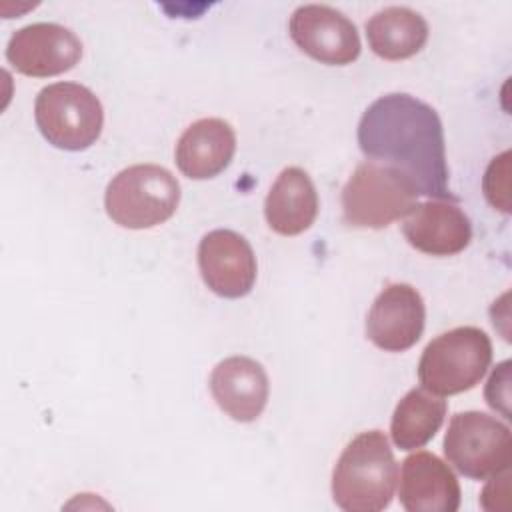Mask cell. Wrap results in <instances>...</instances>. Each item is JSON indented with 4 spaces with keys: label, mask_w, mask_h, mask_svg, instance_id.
Segmentation results:
<instances>
[{
    "label": "cell",
    "mask_w": 512,
    "mask_h": 512,
    "mask_svg": "<svg viewBox=\"0 0 512 512\" xmlns=\"http://www.w3.org/2000/svg\"><path fill=\"white\" fill-rule=\"evenodd\" d=\"M510 362L504 360L502 364L496 366V370L492 372L488 384H486V402L492 410H498L504 418H510V410H508V402H510Z\"/></svg>",
    "instance_id": "ffe728a7"
},
{
    "label": "cell",
    "mask_w": 512,
    "mask_h": 512,
    "mask_svg": "<svg viewBox=\"0 0 512 512\" xmlns=\"http://www.w3.org/2000/svg\"><path fill=\"white\" fill-rule=\"evenodd\" d=\"M356 136L368 160L408 176L418 194L456 200L448 182L444 128L430 104L404 92L384 94L364 110Z\"/></svg>",
    "instance_id": "6da1fadb"
},
{
    "label": "cell",
    "mask_w": 512,
    "mask_h": 512,
    "mask_svg": "<svg viewBox=\"0 0 512 512\" xmlns=\"http://www.w3.org/2000/svg\"><path fill=\"white\" fill-rule=\"evenodd\" d=\"M234 152V128L222 118H200L178 138L174 158L184 176L192 180H208L228 168Z\"/></svg>",
    "instance_id": "9a60e30c"
},
{
    "label": "cell",
    "mask_w": 512,
    "mask_h": 512,
    "mask_svg": "<svg viewBox=\"0 0 512 512\" xmlns=\"http://www.w3.org/2000/svg\"><path fill=\"white\" fill-rule=\"evenodd\" d=\"M34 120L48 144L80 152L100 138L104 110L90 88L76 82H54L38 92Z\"/></svg>",
    "instance_id": "8992f818"
},
{
    "label": "cell",
    "mask_w": 512,
    "mask_h": 512,
    "mask_svg": "<svg viewBox=\"0 0 512 512\" xmlns=\"http://www.w3.org/2000/svg\"><path fill=\"white\" fill-rule=\"evenodd\" d=\"M442 448L448 464L472 480H486L510 470L512 464L510 428L478 410L458 412L450 418Z\"/></svg>",
    "instance_id": "52a82bcc"
},
{
    "label": "cell",
    "mask_w": 512,
    "mask_h": 512,
    "mask_svg": "<svg viewBox=\"0 0 512 512\" xmlns=\"http://www.w3.org/2000/svg\"><path fill=\"white\" fill-rule=\"evenodd\" d=\"M418 190L402 172L366 160L342 188V218L352 228L380 230L404 218L416 204Z\"/></svg>",
    "instance_id": "5b68a950"
},
{
    "label": "cell",
    "mask_w": 512,
    "mask_h": 512,
    "mask_svg": "<svg viewBox=\"0 0 512 512\" xmlns=\"http://www.w3.org/2000/svg\"><path fill=\"white\" fill-rule=\"evenodd\" d=\"M198 270L216 296L242 298L254 288L256 256L244 236L216 228L204 234L198 244Z\"/></svg>",
    "instance_id": "30bf717a"
},
{
    "label": "cell",
    "mask_w": 512,
    "mask_h": 512,
    "mask_svg": "<svg viewBox=\"0 0 512 512\" xmlns=\"http://www.w3.org/2000/svg\"><path fill=\"white\" fill-rule=\"evenodd\" d=\"M508 176H510V152H502L500 156L492 158L490 166L486 168L482 188L486 200L498 208L500 212L508 214L510 212V202H508Z\"/></svg>",
    "instance_id": "d6986e66"
},
{
    "label": "cell",
    "mask_w": 512,
    "mask_h": 512,
    "mask_svg": "<svg viewBox=\"0 0 512 512\" xmlns=\"http://www.w3.org/2000/svg\"><path fill=\"white\" fill-rule=\"evenodd\" d=\"M446 402L424 388L408 390L394 408L390 422L392 442L400 450H416L428 444L440 430Z\"/></svg>",
    "instance_id": "ac0fdd59"
},
{
    "label": "cell",
    "mask_w": 512,
    "mask_h": 512,
    "mask_svg": "<svg viewBox=\"0 0 512 512\" xmlns=\"http://www.w3.org/2000/svg\"><path fill=\"white\" fill-rule=\"evenodd\" d=\"M288 32L304 54L328 66L352 64L362 50L352 20L324 4L298 6L290 16Z\"/></svg>",
    "instance_id": "ba28073f"
},
{
    "label": "cell",
    "mask_w": 512,
    "mask_h": 512,
    "mask_svg": "<svg viewBox=\"0 0 512 512\" xmlns=\"http://www.w3.org/2000/svg\"><path fill=\"white\" fill-rule=\"evenodd\" d=\"M402 234L412 248L430 256H454L472 240V224L450 200L416 202L404 216Z\"/></svg>",
    "instance_id": "4fadbf2b"
},
{
    "label": "cell",
    "mask_w": 512,
    "mask_h": 512,
    "mask_svg": "<svg viewBox=\"0 0 512 512\" xmlns=\"http://www.w3.org/2000/svg\"><path fill=\"white\" fill-rule=\"evenodd\" d=\"M366 38L376 56L404 60L424 48L428 24L418 12L406 6H388L366 22Z\"/></svg>",
    "instance_id": "e0dca14e"
},
{
    "label": "cell",
    "mask_w": 512,
    "mask_h": 512,
    "mask_svg": "<svg viewBox=\"0 0 512 512\" xmlns=\"http://www.w3.org/2000/svg\"><path fill=\"white\" fill-rule=\"evenodd\" d=\"M180 204V184L158 164H134L120 170L106 186L104 208L110 220L128 230L164 224Z\"/></svg>",
    "instance_id": "3957f363"
},
{
    "label": "cell",
    "mask_w": 512,
    "mask_h": 512,
    "mask_svg": "<svg viewBox=\"0 0 512 512\" xmlns=\"http://www.w3.org/2000/svg\"><path fill=\"white\" fill-rule=\"evenodd\" d=\"M398 482V464L380 430L354 436L332 472L334 504L346 512H380L390 506Z\"/></svg>",
    "instance_id": "7a4b0ae2"
},
{
    "label": "cell",
    "mask_w": 512,
    "mask_h": 512,
    "mask_svg": "<svg viewBox=\"0 0 512 512\" xmlns=\"http://www.w3.org/2000/svg\"><path fill=\"white\" fill-rule=\"evenodd\" d=\"M398 500L408 512H456L462 492L450 466L420 450L402 460Z\"/></svg>",
    "instance_id": "7c38bea8"
},
{
    "label": "cell",
    "mask_w": 512,
    "mask_h": 512,
    "mask_svg": "<svg viewBox=\"0 0 512 512\" xmlns=\"http://www.w3.org/2000/svg\"><path fill=\"white\" fill-rule=\"evenodd\" d=\"M510 496V470L490 476V482L484 486L480 504L486 510H508Z\"/></svg>",
    "instance_id": "44dd1931"
},
{
    "label": "cell",
    "mask_w": 512,
    "mask_h": 512,
    "mask_svg": "<svg viewBox=\"0 0 512 512\" xmlns=\"http://www.w3.org/2000/svg\"><path fill=\"white\" fill-rule=\"evenodd\" d=\"M426 322V308L420 292L404 282L386 286L372 302L366 316L368 340L384 352L412 348Z\"/></svg>",
    "instance_id": "8fae6325"
},
{
    "label": "cell",
    "mask_w": 512,
    "mask_h": 512,
    "mask_svg": "<svg viewBox=\"0 0 512 512\" xmlns=\"http://www.w3.org/2000/svg\"><path fill=\"white\" fill-rule=\"evenodd\" d=\"M80 58V38L70 28L54 22H36L16 30L6 46V60L12 68L32 78L64 74Z\"/></svg>",
    "instance_id": "9c48e42d"
},
{
    "label": "cell",
    "mask_w": 512,
    "mask_h": 512,
    "mask_svg": "<svg viewBox=\"0 0 512 512\" xmlns=\"http://www.w3.org/2000/svg\"><path fill=\"white\" fill-rule=\"evenodd\" d=\"M210 392L218 408L232 420L254 422L266 408L270 384L260 362L248 356H230L214 366Z\"/></svg>",
    "instance_id": "5bb4252c"
},
{
    "label": "cell",
    "mask_w": 512,
    "mask_h": 512,
    "mask_svg": "<svg viewBox=\"0 0 512 512\" xmlns=\"http://www.w3.org/2000/svg\"><path fill=\"white\" fill-rule=\"evenodd\" d=\"M490 362V336L476 326H458L426 344L418 362V380L436 396H452L472 390Z\"/></svg>",
    "instance_id": "277c9868"
},
{
    "label": "cell",
    "mask_w": 512,
    "mask_h": 512,
    "mask_svg": "<svg viewBox=\"0 0 512 512\" xmlns=\"http://www.w3.org/2000/svg\"><path fill=\"white\" fill-rule=\"evenodd\" d=\"M318 216V194L310 176L298 168H284L264 200V218L276 234L296 236L306 232Z\"/></svg>",
    "instance_id": "2e32d148"
}]
</instances>
